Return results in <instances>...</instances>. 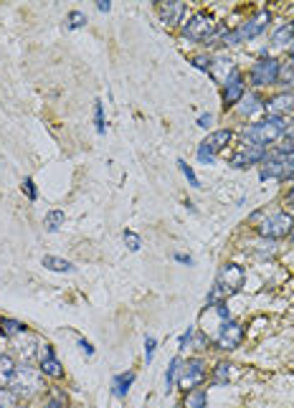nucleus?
Here are the masks:
<instances>
[{"label": "nucleus", "instance_id": "11", "mask_svg": "<svg viewBox=\"0 0 294 408\" xmlns=\"http://www.w3.org/2000/svg\"><path fill=\"white\" fill-rule=\"evenodd\" d=\"M208 378V363L195 355V358H188V360H183L180 365V378H178V388L185 393V390H193V388H200V385L206 383Z\"/></svg>", "mask_w": 294, "mask_h": 408}, {"label": "nucleus", "instance_id": "52", "mask_svg": "<svg viewBox=\"0 0 294 408\" xmlns=\"http://www.w3.org/2000/svg\"><path fill=\"white\" fill-rule=\"evenodd\" d=\"M26 408H28V406H26Z\"/></svg>", "mask_w": 294, "mask_h": 408}, {"label": "nucleus", "instance_id": "16", "mask_svg": "<svg viewBox=\"0 0 294 408\" xmlns=\"http://www.w3.org/2000/svg\"><path fill=\"white\" fill-rule=\"evenodd\" d=\"M38 370H41L43 378H51V380L64 378V365H61L56 350H53L48 343H43L41 355H38Z\"/></svg>", "mask_w": 294, "mask_h": 408}, {"label": "nucleus", "instance_id": "23", "mask_svg": "<svg viewBox=\"0 0 294 408\" xmlns=\"http://www.w3.org/2000/svg\"><path fill=\"white\" fill-rule=\"evenodd\" d=\"M0 335L6 337V340H18V337L28 335V327H26L21 319L3 317V319H0Z\"/></svg>", "mask_w": 294, "mask_h": 408}, {"label": "nucleus", "instance_id": "10", "mask_svg": "<svg viewBox=\"0 0 294 408\" xmlns=\"http://www.w3.org/2000/svg\"><path fill=\"white\" fill-rule=\"evenodd\" d=\"M271 23H274V13H271L269 8H259V11H254L249 18H244L241 23L236 26V31L241 35V43H246V41H256L259 35H264Z\"/></svg>", "mask_w": 294, "mask_h": 408}, {"label": "nucleus", "instance_id": "17", "mask_svg": "<svg viewBox=\"0 0 294 408\" xmlns=\"http://www.w3.org/2000/svg\"><path fill=\"white\" fill-rule=\"evenodd\" d=\"M234 112L239 114L241 119H254L256 114L264 112V94H261V92H256V89L246 92V97H244V99L234 106Z\"/></svg>", "mask_w": 294, "mask_h": 408}, {"label": "nucleus", "instance_id": "39", "mask_svg": "<svg viewBox=\"0 0 294 408\" xmlns=\"http://www.w3.org/2000/svg\"><path fill=\"white\" fill-rule=\"evenodd\" d=\"M193 332H195V327L190 325L188 330H183L180 332V337H178V350H180V353H185V350L190 348V340H193Z\"/></svg>", "mask_w": 294, "mask_h": 408}, {"label": "nucleus", "instance_id": "18", "mask_svg": "<svg viewBox=\"0 0 294 408\" xmlns=\"http://www.w3.org/2000/svg\"><path fill=\"white\" fill-rule=\"evenodd\" d=\"M259 177L261 180H277V183H287V170H284V162L277 158V155L266 153L264 162L259 165Z\"/></svg>", "mask_w": 294, "mask_h": 408}, {"label": "nucleus", "instance_id": "38", "mask_svg": "<svg viewBox=\"0 0 294 408\" xmlns=\"http://www.w3.org/2000/svg\"><path fill=\"white\" fill-rule=\"evenodd\" d=\"M18 398L8 388H0V408H18Z\"/></svg>", "mask_w": 294, "mask_h": 408}, {"label": "nucleus", "instance_id": "32", "mask_svg": "<svg viewBox=\"0 0 294 408\" xmlns=\"http://www.w3.org/2000/svg\"><path fill=\"white\" fill-rule=\"evenodd\" d=\"M87 23H89V18H87V13H84V11H69V13H66V28H69V31H79V28H84Z\"/></svg>", "mask_w": 294, "mask_h": 408}, {"label": "nucleus", "instance_id": "20", "mask_svg": "<svg viewBox=\"0 0 294 408\" xmlns=\"http://www.w3.org/2000/svg\"><path fill=\"white\" fill-rule=\"evenodd\" d=\"M236 69V64L229 59V56H224V53H213V61H211V71H208V77L213 79V82L221 87V84L229 79V74Z\"/></svg>", "mask_w": 294, "mask_h": 408}, {"label": "nucleus", "instance_id": "1", "mask_svg": "<svg viewBox=\"0 0 294 408\" xmlns=\"http://www.w3.org/2000/svg\"><path fill=\"white\" fill-rule=\"evenodd\" d=\"M284 137H287V119L282 117H264L241 127V140L254 142V145H259V148H266V150L274 148Z\"/></svg>", "mask_w": 294, "mask_h": 408}, {"label": "nucleus", "instance_id": "34", "mask_svg": "<svg viewBox=\"0 0 294 408\" xmlns=\"http://www.w3.org/2000/svg\"><path fill=\"white\" fill-rule=\"evenodd\" d=\"M178 167H180L183 177L188 180L190 188H200V180H198V175H195L193 165H188V162H185V160H183V158H178Z\"/></svg>", "mask_w": 294, "mask_h": 408}, {"label": "nucleus", "instance_id": "21", "mask_svg": "<svg viewBox=\"0 0 294 408\" xmlns=\"http://www.w3.org/2000/svg\"><path fill=\"white\" fill-rule=\"evenodd\" d=\"M294 41V21H279L274 28H271V46L274 48H289Z\"/></svg>", "mask_w": 294, "mask_h": 408}, {"label": "nucleus", "instance_id": "13", "mask_svg": "<svg viewBox=\"0 0 294 408\" xmlns=\"http://www.w3.org/2000/svg\"><path fill=\"white\" fill-rule=\"evenodd\" d=\"M264 114L266 117H292L294 114V94L292 92H274V94L264 97Z\"/></svg>", "mask_w": 294, "mask_h": 408}, {"label": "nucleus", "instance_id": "36", "mask_svg": "<svg viewBox=\"0 0 294 408\" xmlns=\"http://www.w3.org/2000/svg\"><path fill=\"white\" fill-rule=\"evenodd\" d=\"M122 241H124V246L130 248V251H140V248H142L140 233H135V231H130V228L122 231Z\"/></svg>", "mask_w": 294, "mask_h": 408}, {"label": "nucleus", "instance_id": "40", "mask_svg": "<svg viewBox=\"0 0 294 408\" xmlns=\"http://www.w3.org/2000/svg\"><path fill=\"white\" fill-rule=\"evenodd\" d=\"M155 350H158V340H155V337H145V363L147 365L153 363Z\"/></svg>", "mask_w": 294, "mask_h": 408}, {"label": "nucleus", "instance_id": "4", "mask_svg": "<svg viewBox=\"0 0 294 408\" xmlns=\"http://www.w3.org/2000/svg\"><path fill=\"white\" fill-rule=\"evenodd\" d=\"M236 132L231 127H221V130H211L208 137L203 142H198L195 148V158H198L200 165H216V160L221 153H229L234 148Z\"/></svg>", "mask_w": 294, "mask_h": 408}, {"label": "nucleus", "instance_id": "28", "mask_svg": "<svg viewBox=\"0 0 294 408\" xmlns=\"http://www.w3.org/2000/svg\"><path fill=\"white\" fill-rule=\"evenodd\" d=\"M41 264L46 266L48 272H56V274H74L77 272V266L71 264L69 259H61V256H43L41 259Z\"/></svg>", "mask_w": 294, "mask_h": 408}, {"label": "nucleus", "instance_id": "41", "mask_svg": "<svg viewBox=\"0 0 294 408\" xmlns=\"http://www.w3.org/2000/svg\"><path fill=\"white\" fill-rule=\"evenodd\" d=\"M213 119H216V117H213L211 112H203L198 119H195V124H198L200 130H211V127H213Z\"/></svg>", "mask_w": 294, "mask_h": 408}, {"label": "nucleus", "instance_id": "47", "mask_svg": "<svg viewBox=\"0 0 294 408\" xmlns=\"http://www.w3.org/2000/svg\"><path fill=\"white\" fill-rule=\"evenodd\" d=\"M287 137L289 140H294V114L287 119Z\"/></svg>", "mask_w": 294, "mask_h": 408}, {"label": "nucleus", "instance_id": "42", "mask_svg": "<svg viewBox=\"0 0 294 408\" xmlns=\"http://www.w3.org/2000/svg\"><path fill=\"white\" fill-rule=\"evenodd\" d=\"M77 345H79V348H82V353H84V355H89V358L94 355V345L89 343V340H84V337H79Z\"/></svg>", "mask_w": 294, "mask_h": 408}, {"label": "nucleus", "instance_id": "26", "mask_svg": "<svg viewBox=\"0 0 294 408\" xmlns=\"http://www.w3.org/2000/svg\"><path fill=\"white\" fill-rule=\"evenodd\" d=\"M180 365H183V358H180V355L170 358V363H168V370H165V393H173V390L178 388V378H180Z\"/></svg>", "mask_w": 294, "mask_h": 408}, {"label": "nucleus", "instance_id": "29", "mask_svg": "<svg viewBox=\"0 0 294 408\" xmlns=\"http://www.w3.org/2000/svg\"><path fill=\"white\" fill-rule=\"evenodd\" d=\"M231 363H226V360H221V363H216V368L211 370V383L213 385H229V380H231Z\"/></svg>", "mask_w": 294, "mask_h": 408}, {"label": "nucleus", "instance_id": "25", "mask_svg": "<svg viewBox=\"0 0 294 408\" xmlns=\"http://www.w3.org/2000/svg\"><path fill=\"white\" fill-rule=\"evenodd\" d=\"M277 87L282 89V92H292V94H294V61L292 59H282Z\"/></svg>", "mask_w": 294, "mask_h": 408}, {"label": "nucleus", "instance_id": "27", "mask_svg": "<svg viewBox=\"0 0 294 408\" xmlns=\"http://www.w3.org/2000/svg\"><path fill=\"white\" fill-rule=\"evenodd\" d=\"M18 363L11 353H0V388H8L11 385L13 373H16Z\"/></svg>", "mask_w": 294, "mask_h": 408}, {"label": "nucleus", "instance_id": "5", "mask_svg": "<svg viewBox=\"0 0 294 408\" xmlns=\"http://www.w3.org/2000/svg\"><path fill=\"white\" fill-rule=\"evenodd\" d=\"M216 31H218V21L211 16V13L195 11L193 16H188V21L180 26V38L188 43H200V46H206Z\"/></svg>", "mask_w": 294, "mask_h": 408}, {"label": "nucleus", "instance_id": "50", "mask_svg": "<svg viewBox=\"0 0 294 408\" xmlns=\"http://www.w3.org/2000/svg\"><path fill=\"white\" fill-rule=\"evenodd\" d=\"M173 408H183V403H175V406H173Z\"/></svg>", "mask_w": 294, "mask_h": 408}, {"label": "nucleus", "instance_id": "37", "mask_svg": "<svg viewBox=\"0 0 294 408\" xmlns=\"http://www.w3.org/2000/svg\"><path fill=\"white\" fill-rule=\"evenodd\" d=\"M21 188H23L26 198H28L31 203H36V201H38V188H36L33 177H23V183H21Z\"/></svg>", "mask_w": 294, "mask_h": 408}, {"label": "nucleus", "instance_id": "8", "mask_svg": "<svg viewBox=\"0 0 294 408\" xmlns=\"http://www.w3.org/2000/svg\"><path fill=\"white\" fill-rule=\"evenodd\" d=\"M266 153H269L266 148H259V145H254V142L241 140V142H239V145H236V148L229 153V165L236 167V170H249V167H259L261 162H264Z\"/></svg>", "mask_w": 294, "mask_h": 408}, {"label": "nucleus", "instance_id": "35", "mask_svg": "<svg viewBox=\"0 0 294 408\" xmlns=\"http://www.w3.org/2000/svg\"><path fill=\"white\" fill-rule=\"evenodd\" d=\"M94 127H97V135H104V132H107L104 104H102V99L94 101Z\"/></svg>", "mask_w": 294, "mask_h": 408}, {"label": "nucleus", "instance_id": "31", "mask_svg": "<svg viewBox=\"0 0 294 408\" xmlns=\"http://www.w3.org/2000/svg\"><path fill=\"white\" fill-rule=\"evenodd\" d=\"M254 256H259V259H271V256H277V241L259 238L256 246H254Z\"/></svg>", "mask_w": 294, "mask_h": 408}, {"label": "nucleus", "instance_id": "9", "mask_svg": "<svg viewBox=\"0 0 294 408\" xmlns=\"http://www.w3.org/2000/svg\"><path fill=\"white\" fill-rule=\"evenodd\" d=\"M244 340H246V330L236 319H226L224 325L213 332V348L221 350V353H234V350L241 348Z\"/></svg>", "mask_w": 294, "mask_h": 408}, {"label": "nucleus", "instance_id": "44", "mask_svg": "<svg viewBox=\"0 0 294 408\" xmlns=\"http://www.w3.org/2000/svg\"><path fill=\"white\" fill-rule=\"evenodd\" d=\"M284 206H287V211H292L294 208V183H292V188L284 193Z\"/></svg>", "mask_w": 294, "mask_h": 408}, {"label": "nucleus", "instance_id": "24", "mask_svg": "<svg viewBox=\"0 0 294 408\" xmlns=\"http://www.w3.org/2000/svg\"><path fill=\"white\" fill-rule=\"evenodd\" d=\"M183 408H208V390L200 385V388L185 390L183 393Z\"/></svg>", "mask_w": 294, "mask_h": 408}, {"label": "nucleus", "instance_id": "7", "mask_svg": "<svg viewBox=\"0 0 294 408\" xmlns=\"http://www.w3.org/2000/svg\"><path fill=\"white\" fill-rule=\"evenodd\" d=\"M246 284V269H244L239 261H224L218 266V274H216V287L224 292L226 297H234L244 290Z\"/></svg>", "mask_w": 294, "mask_h": 408}, {"label": "nucleus", "instance_id": "19", "mask_svg": "<svg viewBox=\"0 0 294 408\" xmlns=\"http://www.w3.org/2000/svg\"><path fill=\"white\" fill-rule=\"evenodd\" d=\"M234 46H241V35L236 28H226V26H218V31L213 33V38L206 43V51L208 48H234Z\"/></svg>", "mask_w": 294, "mask_h": 408}, {"label": "nucleus", "instance_id": "15", "mask_svg": "<svg viewBox=\"0 0 294 408\" xmlns=\"http://www.w3.org/2000/svg\"><path fill=\"white\" fill-rule=\"evenodd\" d=\"M226 319H231V312L226 307V302H218V304H206V309L200 312V327L208 335V332H216L218 327L224 325Z\"/></svg>", "mask_w": 294, "mask_h": 408}, {"label": "nucleus", "instance_id": "49", "mask_svg": "<svg viewBox=\"0 0 294 408\" xmlns=\"http://www.w3.org/2000/svg\"><path fill=\"white\" fill-rule=\"evenodd\" d=\"M287 183H294V172H292V175H289V180H287Z\"/></svg>", "mask_w": 294, "mask_h": 408}, {"label": "nucleus", "instance_id": "22", "mask_svg": "<svg viewBox=\"0 0 294 408\" xmlns=\"http://www.w3.org/2000/svg\"><path fill=\"white\" fill-rule=\"evenodd\" d=\"M137 380V373L135 370H124V373H117L112 378V393L117 398H127V393H130V388L135 385Z\"/></svg>", "mask_w": 294, "mask_h": 408}, {"label": "nucleus", "instance_id": "3", "mask_svg": "<svg viewBox=\"0 0 294 408\" xmlns=\"http://www.w3.org/2000/svg\"><path fill=\"white\" fill-rule=\"evenodd\" d=\"M254 231H256V236L266 238V241H277V243L284 241V238L292 236V231H294L292 211L279 208V211H274V213H266L264 219L254 224Z\"/></svg>", "mask_w": 294, "mask_h": 408}, {"label": "nucleus", "instance_id": "48", "mask_svg": "<svg viewBox=\"0 0 294 408\" xmlns=\"http://www.w3.org/2000/svg\"><path fill=\"white\" fill-rule=\"evenodd\" d=\"M287 59H292V61H294V41H292V46L287 48Z\"/></svg>", "mask_w": 294, "mask_h": 408}, {"label": "nucleus", "instance_id": "33", "mask_svg": "<svg viewBox=\"0 0 294 408\" xmlns=\"http://www.w3.org/2000/svg\"><path fill=\"white\" fill-rule=\"evenodd\" d=\"M190 66L198 71H203V74H208L211 71V61H213V53H195V56H190Z\"/></svg>", "mask_w": 294, "mask_h": 408}, {"label": "nucleus", "instance_id": "45", "mask_svg": "<svg viewBox=\"0 0 294 408\" xmlns=\"http://www.w3.org/2000/svg\"><path fill=\"white\" fill-rule=\"evenodd\" d=\"M43 408H64V401H61V398H46Z\"/></svg>", "mask_w": 294, "mask_h": 408}, {"label": "nucleus", "instance_id": "12", "mask_svg": "<svg viewBox=\"0 0 294 408\" xmlns=\"http://www.w3.org/2000/svg\"><path fill=\"white\" fill-rule=\"evenodd\" d=\"M249 79H246V74H244L239 66H236L234 71L229 74V79H226L224 84H221V101H224V109L229 112V109H234L239 101L246 97V92H249Z\"/></svg>", "mask_w": 294, "mask_h": 408}, {"label": "nucleus", "instance_id": "43", "mask_svg": "<svg viewBox=\"0 0 294 408\" xmlns=\"http://www.w3.org/2000/svg\"><path fill=\"white\" fill-rule=\"evenodd\" d=\"M173 259H175L178 264H185V266H193L195 264L193 256H190V254H180V251H175V254H173Z\"/></svg>", "mask_w": 294, "mask_h": 408}, {"label": "nucleus", "instance_id": "30", "mask_svg": "<svg viewBox=\"0 0 294 408\" xmlns=\"http://www.w3.org/2000/svg\"><path fill=\"white\" fill-rule=\"evenodd\" d=\"M66 221V211H61V208H51V211L46 213V219H43V226H46V231H59L61 226H64Z\"/></svg>", "mask_w": 294, "mask_h": 408}, {"label": "nucleus", "instance_id": "2", "mask_svg": "<svg viewBox=\"0 0 294 408\" xmlns=\"http://www.w3.org/2000/svg\"><path fill=\"white\" fill-rule=\"evenodd\" d=\"M8 390H11L18 401H33V398L43 390L41 370H38L33 363H18Z\"/></svg>", "mask_w": 294, "mask_h": 408}, {"label": "nucleus", "instance_id": "6", "mask_svg": "<svg viewBox=\"0 0 294 408\" xmlns=\"http://www.w3.org/2000/svg\"><path fill=\"white\" fill-rule=\"evenodd\" d=\"M279 66H282V59H277V56H261V59H256L249 66V74H246L249 84H251L256 92H261V89H274L279 79Z\"/></svg>", "mask_w": 294, "mask_h": 408}, {"label": "nucleus", "instance_id": "46", "mask_svg": "<svg viewBox=\"0 0 294 408\" xmlns=\"http://www.w3.org/2000/svg\"><path fill=\"white\" fill-rule=\"evenodd\" d=\"M97 11L109 13V11H112V3H109V0H97Z\"/></svg>", "mask_w": 294, "mask_h": 408}, {"label": "nucleus", "instance_id": "51", "mask_svg": "<svg viewBox=\"0 0 294 408\" xmlns=\"http://www.w3.org/2000/svg\"><path fill=\"white\" fill-rule=\"evenodd\" d=\"M289 241H292V243H294V231H292V236H289Z\"/></svg>", "mask_w": 294, "mask_h": 408}, {"label": "nucleus", "instance_id": "14", "mask_svg": "<svg viewBox=\"0 0 294 408\" xmlns=\"http://www.w3.org/2000/svg\"><path fill=\"white\" fill-rule=\"evenodd\" d=\"M158 18L165 28H180L185 23V13H188V6L180 3V0H168V3H158Z\"/></svg>", "mask_w": 294, "mask_h": 408}]
</instances>
